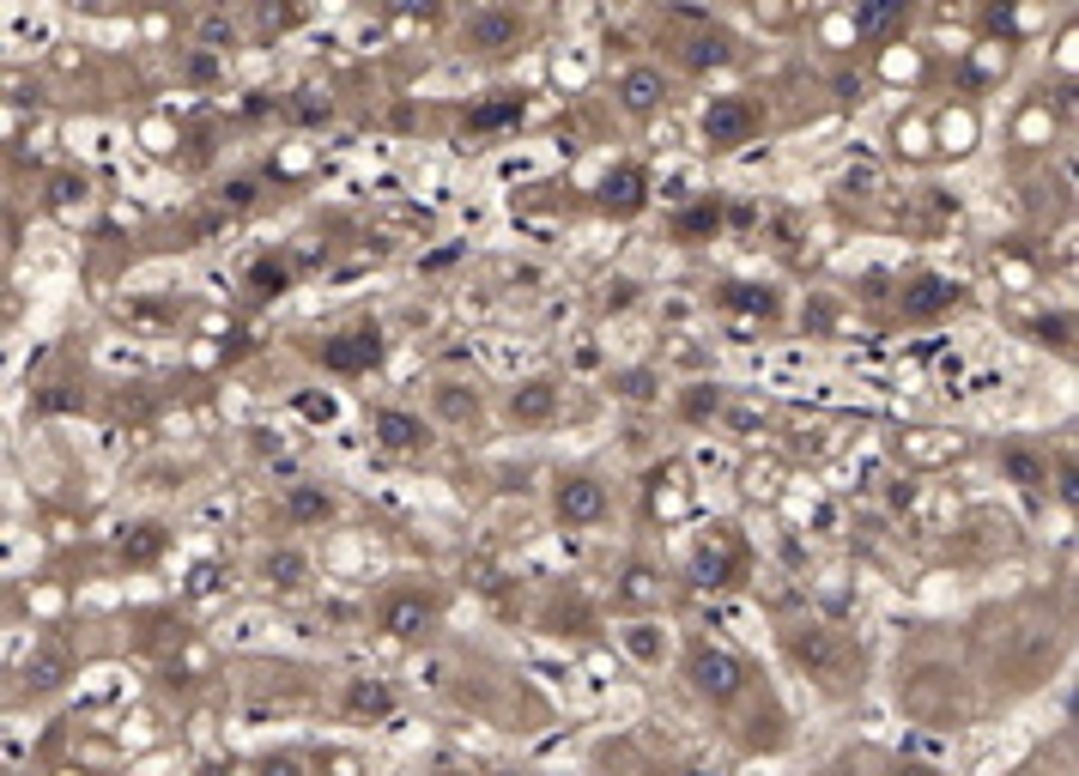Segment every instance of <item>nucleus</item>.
<instances>
[{"label":"nucleus","instance_id":"obj_38","mask_svg":"<svg viewBox=\"0 0 1079 776\" xmlns=\"http://www.w3.org/2000/svg\"><path fill=\"white\" fill-rule=\"evenodd\" d=\"M691 389H698V395L686 401V419H691V425H710V419H722V395H715L710 382H691Z\"/></svg>","mask_w":1079,"mask_h":776},{"label":"nucleus","instance_id":"obj_19","mask_svg":"<svg viewBox=\"0 0 1079 776\" xmlns=\"http://www.w3.org/2000/svg\"><path fill=\"white\" fill-rule=\"evenodd\" d=\"M286 407L298 413L303 425H315V431H340V425H346V401H340L334 389H291Z\"/></svg>","mask_w":1079,"mask_h":776},{"label":"nucleus","instance_id":"obj_43","mask_svg":"<svg viewBox=\"0 0 1079 776\" xmlns=\"http://www.w3.org/2000/svg\"><path fill=\"white\" fill-rule=\"evenodd\" d=\"M31 752V728L25 722H0V758H25Z\"/></svg>","mask_w":1079,"mask_h":776},{"label":"nucleus","instance_id":"obj_24","mask_svg":"<svg viewBox=\"0 0 1079 776\" xmlns=\"http://www.w3.org/2000/svg\"><path fill=\"white\" fill-rule=\"evenodd\" d=\"M0 31H7V43H13V49H43V43L55 37V19H49V13H31V7H19V13L0 19Z\"/></svg>","mask_w":1079,"mask_h":776},{"label":"nucleus","instance_id":"obj_42","mask_svg":"<svg viewBox=\"0 0 1079 776\" xmlns=\"http://www.w3.org/2000/svg\"><path fill=\"white\" fill-rule=\"evenodd\" d=\"M255 195H261V183H255V176H231V183L219 188V200H225V207H237V212H243V207H255Z\"/></svg>","mask_w":1079,"mask_h":776},{"label":"nucleus","instance_id":"obj_7","mask_svg":"<svg viewBox=\"0 0 1079 776\" xmlns=\"http://www.w3.org/2000/svg\"><path fill=\"white\" fill-rule=\"evenodd\" d=\"M612 644L624 649V661L631 668H643V673H662L667 661H674V625L667 618H624L619 632H612Z\"/></svg>","mask_w":1079,"mask_h":776},{"label":"nucleus","instance_id":"obj_16","mask_svg":"<svg viewBox=\"0 0 1079 776\" xmlns=\"http://www.w3.org/2000/svg\"><path fill=\"white\" fill-rule=\"evenodd\" d=\"M473 352H480L492 370L516 377V382L533 377V364H540V346H533V340H509V334H480V340H473Z\"/></svg>","mask_w":1079,"mask_h":776},{"label":"nucleus","instance_id":"obj_8","mask_svg":"<svg viewBox=\"0 0 1079 776\" xmlns=\"http://www.w3.org/2000/svg\"><path fill=\"white\" fill-rule=\"evenodd\" d=\"M255 582H261L267 594H303V589L315 582V558L303 553V546H291V540H279V546H261Z\"/></svg>","mask_w":1079,"mask_h":776},{"label":"nucleus","instance_id":"obj_37","mask_svg":"<svg viewBox=\"0 0 1079 776\" xmlns=\"http://www.w3.org/2000/svg\"><path fill=\"white\" fill-rule=\"evenodd\" d=\"M722 425L741 437H758L765 431V407H746V401H722Z\"/></svg>","mask_w":1079,"mask_h":776},{"label":"nucleus","instance_id":"obj_6","mask_svg":"<svg viewBox=\"0 0 1079 776\" xmlns=\"http://www.w3.org/2000/svg\"><path fill=\"white\" fill-rule=\"evenodd\" d=\"M480 389H473L468 377H437L425 389V419L431 431H468V425H480Z\"/></svg>","mask_w":1079,"mask_h":776},{"label":"nucleus","instance_id":"obj_44","mask_svg":"<svg viewBox=\"0 0 1079 776\" xmlns=\"http://www.w3.org/2000/svg\"><path fill=\"white\" fill-rule=\"evenodd\" d=\"M249 449H255V455H286V437H279V425H255V431H249Z\"/></svg>","mask_w":1079,"mask_h":776},{"label":"nucleus","instance_id":"obj_32","mask_svg":"<svg viewBox=\"0 0 1079 776\" xmlns=\"http://www.w3.org/2000/svg\"><path fill=\"white\" fill-rule=\"evenodd\" d=\"M79 697H85V704H116V697H128V673H122V668L92 673V680L79 685Z\"/></svg>","mask_w":1079,"mask_h":776},{"label":"nucleus","instance_id":"obj_21","mask_svg":"<svg viewBox=\"0 0 1079 776\" xmlns=\"http://www.w3.org/2000/svg\"><path fill=\"white\" fill-rule=\"evenodd\" d=\"M274 637V613H261V606H243V613L219 618V644L225 649H255Z\"/></svg>","mask_w":1079,"mask_h":776},{"label":"nucleus","instance_id":"obj_34","mask_svg":"<svg viewBox=\"0 0 1079 776\" xmlns=\"http://www.w3.org/2000/svg\"><path fill=\"white\" fill-rule=\"evenodd\" d=\"M291 116H298L303 128H322V121H334V104H328V92H315V85H303V92L291 97Z\"/></svg>","mask_w":1079,"mask_h":776},{"label":"nucleus","instance_id":"obj_56","mask_svg":"<svg viewBox=\"0 0 1079 776\" xmlns=\"http://www.w3.org/2000/svg\"><path fill=\"white\" fill-rule=\"evenodd\" d=\"M492 776H521V771H492Z\"/></svg>","mask_w":1079,"mask_h":776},{"label":"nucleus","instance_id":"obj_11","mask_svg":"<svg viewBox=\"0 0 1079 776\" xmlns=\"http://www.w3.org/2000/svg\"><path fill=\"white\" fill-rule=\"evenodd\" d=\"M619 104H624V116H655V109H667V73L655 61H631L619 73Z\"/></svg>","mask_w":1079,"mask_h":776},{"label":"nucleus","instance_id":"obj_54","mask_svg":"<svg viewBox=\"0 0 1079 776\" xmlns=\"http://www.w3.org/2000/svg\"><path fill=\"white\" fill-rule=\"evenodd\" d=\"M559 73H564V80L576 85V80H583V73H588V55H583V49H576V55H564V61H559Z\"/></svg>","mask_w":1079,"mask_h":776},{"label":"nucleus","instance_id":"obj_22","mask_svg":"<svg viewBox=\"0 0 1079 776\" xmlns=\"http://www.w3.org/2000/svg\"><path fill=\"white\" fill-rule=\"evenodd\" d=\"M643 200H650V176L631 171V164H619V171L600 183V207H612V212H631V207H643Z\"/></svg>","mask_w":1079,"mask_h":776},{"label":"nucleus","instance_id":"obj_45","mask_svg":"<svg viewBox=\"0 0 1079 776\" xmlns=\"http://www.w3.org/2000/svg\"><path fill=\"white\" fill-rule=\"evenodd\" d=\"M188 80H225V61H219V55L188 49Z\"/></svg>","mask_w":1079,"mask_h":776},{"label":"nucleus","instance_id":"obj_1","mask_svg":"<svg viewBox=\"0 0 1079 776\" xmlns=\"http://www.w3.org/2000/svg\"><path fill=\"white\" fill-rule=\"evenodd\" d=\"M753 134H758V109L746 104L741 92H722L698 109V140L710 146V152H746Z\"/></svg>","mask_w":1079,"mask_h":776},{"label":"nucleus","instance_id":"obj_17","mask_svg":"<svg viewBox=\"0 0 1079 776\" xmlns=\"http://www.w3.org/2000/svg\"><path fill=\"white\" fill-rule=\"evenodd\" d=\"M328 364L334 370H370V364H382V328H346L340 340H328Z\"/></svg>","mask_w":1079,"mask_h":776},{"label":"nucleus","instance_id":"obj_29","mask_svg":"<svg viewBox=\"0 0 1079 776\" xmlns=\"http://www.w3.org/2000/svg\"><path fill=\"white\" fill-rule=\"evenodd\" d=\"M85 200H92V183H85L79 171L49 176V207H55V212H85Z\"/></svg>","mask_w":1079,"mask_h":776},{"label":"nucleus","instance_id":"obj_53","mask_svg":"<svg viewBox=\"0 0 1079 776\" xmlns=\"http://www.w3.org/2000/svg\"><path fill=\"white\" fill-rule=\"evenodd\" d=\"M225 516H231V498H207L195 510V522H225Z\"/></svg>","mask_w":1079,"mask_h":776},{"label":"nucleus","instance_id":"obj_26","mask_svg":"<svg viewBox=\"0 0 1079 776\" xmlns=\"http://www.w3.org/2000/svg\"><path fill=\"white\" fill-rule=\"evenodd\" d=\"M662 589H667L662 570H650V565H631L619 577V601L624 606H662Z\"/></svg>","mask_w":1079,"mask_h":776},{"label":"nucleus","instance_id":"obj_3","mask_svg":"<svg viewBox=\"0 0 1079 776\" xmlns=\"http://www.w3.org/2000/svg\"><path fill=\"white\" fill-rule=\"evenodd\" d=\"M612 510L607 486H600L595 474H583V467H571V474L552 479V516H559L564 528H600Z\"/></svg>","mask_w":1079,"mask_h":776},{"label":"nucleus","instance_id":"obj_35","mask_svg":"<svg viewBox=\"0 0 1079 776\" xmlns=\"http://www.w3.org/2000/svg\"><path fill=\"white\" fill-rule=\"evenodd\" d=\"M188 279V267L183 262H152V267H140V274H128V291H152V286H183Z\"/></svg>","mask_w":1079,"mask_h":776},{"label":"nucleus","instance_id":"obj_39","mask_svg":"<svg viewBox=\"0 0 1079 776\" xmlns=\"http://www.w3.org/2000/svg\"><path fill=\"white\" fill-rule=\"evenodd\" d=\"M104 364H110V370H146V364H152V352H146V346H134V340H128V346L110 340V346H104Z\"/></svg>","mask_w":1079,"mask_h":776},{"label":"nucleus","instance_id":"obj_5","mask_svg":"<svg viewBox=\"0 0 1079 776\" xmlns=\"http://www.w3.org/2000/svg\"><path fill=\"white\" fill-rule=\"evenodd\" d=\"M521 31H528V19H521L516 7H473V13L461 19V49L497 61V55H509L521 43Z\"/></svg>","mask_w":1079,"mask_h":776},{"label":"nucleus","instance_id":"obj_13","mask_svg":"<svg viewBox=\"0 0 1079 776\" xmlns=\"http://www.w3.org/2000/svg\"><path fill=\"white\" fill-rule=\"evenodd\" d=\"M904 316H916V322H928V316H946L952 303H959V279H946V274H916L910 286H904Z\"/></svg>","mask_w":1079,"mask_h":776},{"label":"nucleus","instance_id":"obj_15","mask_svg":"<svg viewBox=\"0 0 1079 776\" xmlns=\"http://www.w3.org/2000/svg\"><path fill=\"white\" fill-rule=\"evenodd\" d=\"M377 625L389 637H401V644H418V637L437 625V613H431V601H418V594H389L382 613H377Z\"/></svg>","mask_w":1079,"mask_h":776},{"label":"nucleus","instance_id":"obj_41","mask_svg":"<svg viewBox=\"0 0 1079 776\" xmlns=\"http://www.w3.org/2000/svg\"><path fill=\"white\" fill-rule=\"evenodd\" d=\"M734 310H758V316H777V298H770L765 286H734Z\"/></svg>","mask_w":1079,"mask_h":776},{"label":"nucleus","instance_id":"obj_40","mask_svg":"<svg viewBox=\"0 0 1079 776\" xmlns=\"http://www.w3.org/2000/svg\"><path fill=\"white\" fill-rule=\"evenodd\" d=\"M225 589V570L219 565H195L188 570V601H207V594Z\"/></svg>","mask_w":1079,"mask_h":776},{"label":"nucleus","instance_id":"obj_12","mask_svg":"<svg viewBox=\"0 0 1079 776\" xmlns=\"http://www.w3.org/2000/svg\"><path fill=\"white\" fill-rule=\"evenodd\" d=\"M340 710L352 722H394V685L377 680V673H358V680L340 685Z\"/></svg>","mask_w":1079,"mask_h":776},{"label":"nucleus","instance_id":"obj_9","mask_svg":"<svg viewBox=\"0 0 1079 776\" xmlns=\"http://www.w3.org/2000/svg\"><path fill=\"white\" fill-rule=\"evenodd\" d=\"M559 407H564V395L552 377H521V382H509V395H504L509 425H521V431H547L559 419Z\"/></svg>","mask_w":1079,"mask_h":776},{"label":"nucleus","instance_id":"obj_25","mask_svg":"<svg viewBox=\"0 0 1079 776\" xmlns=\"http://www.w3.org/2000/svg\"><path fill=\"white\" fill-rule=\"evenodd\" d=\"M662 389H667V377L655 364H631L619 377V401H631V407H662Z\"/></svg>","mask_w":1079,"mask_h":776},{"label":"nucleus","instance_id":"obj_36","mask_svg":"<svg viewBox=\"0 0 1079 776\" xmlns=\"http://www.w3.org/2000/svg\"><path fill=\"white\" fill-rule=\"evenodd\" d=\"M837 188H843V195H856V200H873L885 188V176L873 171V164H849V171L837 176Z\"/></svg>","mask_w":1079,"mask_h":776},{"label":"nucleus","instance_id":"obj_2","mask_svg":"<svg viewBox=\"0 0 1079 776\" xmlns=\"http://www.w3.org/2000/svg\"><path fill=\"white\" fill-rule=\"evenodd\" d=\"M782 649H789V661L806 673V680H819V685H831L837 673H843V644H837V632L819 625V618L789 625V632H782Z\"/></svg>","mask_w":1079,"mask_h":776},{"label":"nucleus","instance_id":"obj_55","mask_svg":"<svg viewBox=\"0 0 1079 776\" xmlns=\"http://www.w3.org/2000/svg\"><path fill=\"white\" fill-rule=\"evenodd\" d=\"M7 370H13V346H0V382H7Z\"/></svg>","mask_w":1079,"mask_h":776},{"label":"nucleus","instance_id":"obj_10","mask_svg":"<svg viewBox=\"0 0 1079 776\" xmlns=\"http://www.w3.org/2000/svg\"><path fill=\"white\" fill-rule=\"evenodd\" d=\"M370 431H377V449H389V455H401V461L431 455V443H437L431 419H425V413H413V407H382Z\"/></svg>","mask_w":1079,"mask_h":776},{"label":"nucleus","instance_id":"obj_31","mask_svg":"<svg viewBox=\"0 0 1079 776\" xmlns=\"http://www.w3.org/2000/svg\"><path fill=\"white\" fill-rule=\"evenodd\" d=\"M1001 474L1013 479L1019 491H1037V486H1049V474H1043V461H1037V455H1025V449H1007V455H1001Z\"/></svg>","mask_w":1079,"mask_h":776},{"label":"nucleus","instance_id":"obj_23","mask_svg":"<svg viewBox=\"0 0 1079 776\" xmlns=\"http://www.w3.org/2000/svg\"><path fill=\"white\" fill-rule=\"evenodd\" d=\"M195 49L200 55H231L237 49V19L231 13H219V7H207V13H195Z\"/></svg>","mask_w":1079,"mask_h":776},{"label":"nucleus","instance_id":"obj_51","mask_svg":"<svg viewBox=\"0 0 1079 776\" xmlns=\"http://www.w3.org/2000/svg\"><path fill=\"white\" fill-rule=\"evenodd\" d=\"M892 776H946V771H940V764H922V758H897Z\"/></svg>","mask_w":1079,"mask_h":776},{"label":"nucleus","instance_id":"obj_46","mask_svg":"<svg viewBox=\"0 0 1079 776\" xmlns=\"http://www.w3.org/2000/svg\"><path fill=\"white\" fill-rule=\"evenodd\" d=\"M892 13H897V7H856V13H849V25H856V31H880V25H892Z\"/></svg>","mask_w":1079,"mask_h":776},{"label":"nucleus","instance_id":"obj_27","mask_svg":"<svg viewBox=\"0 0 1079 776\" xmlns=\"http://www.w3.org/2000/svg\"><path fill=\"white\" fill-rule=\"evenodd\" d=\"M521 668H528L540 685H552V692H571V685H576L571 661H564V656H552V649H521Z\"/></svg>","mask_w":1079,"mask_h":776},{"label":"nucleus","instance_id":"obj_28","mask_svg":"<svg viewBox=\"0 0 1079 776\" xmlns=\"http://www.w3.org/2000/svg\"><path fill=\"white\" fill-rule=\"evenodd\" d=\"M698 183H703L698 164H667V171L650 183V195H655V200H667V207H679V200H691V188H698Z\"/></svg>","mask_w":1079,"mask_h":776},{"label":"nucleus","instance_id":"obj_14","mask_svg":"<svg viewBox=\"0 0 1079 776\" xmlns=\"http://www.w3.org/2000/svg\"><path fill=\"white\" fill-rule=\"evenodd\" d=\"M552 164H559L552 146H504V152H492L485 176H492V183H528V176H547Z\"/></svg>","mask_w":1079,"mask_h":776},{"label":"nucleus","instance_id":"obj_50","mask_svg":"<svg viewBox=\"0 0 1079 776\" xmlns=\"http://www.w3.org/2000/svg\"><path fill=\"white\" fill-rule=\"evenodd\" d=\"M261 776H303V758H291V752H279V758L261 764Z\"/></svg>","mask_w":1079,"mask_h":776},{"label":"nucleus","instance_id":"obj_47","mask_svg":"<svg viewBox=\"0 0 1079 776\" xmlns=\"http://www.w3.org/2000/svg\"><path fill=\"white\" fill-rule=\"evenodd\" d=\"M571 364H576V370H595V364H600V340H595V334H576Z\"/></svg>","mask_w":1079,"mask_h":776},{"label":"nucleus","instance_id":"obj_52","mask_svg":"<svg viewBox=\"0 0 1079 776\" xmlns=\"http://www.w3.org/2000/svg\"><path fill=\"white\" fill-rule=\"evenodd\" d=\"M13 565H25V540H7V534H0V570H13Z\"/></svg>","mask_w":1079,"mask_h":776},{"label":"nucleus","instance_id":"obj_33","mask_svg":"<svg viewBox=\"0 0 1079 776\" xmlns=\"http://www.w3.org/2000/svg\"><path fill=\"white\" fill-rule=\"evenodd\" d=\"M686 61L691 67H728L734 61V43L722 37V31H715V37H691L686 43Z\"/></svg>","mask_w":1079,"mask_h":776},{"label":"nucleus","instance_id":"obj_20","mask_svg":"<svg viewBox=\"0 0 1079 776\" xmlns=\"http://www.w3.org/2000/svg\"><path fill=\"white\" fill-rule=\"evenodd\" d=\"M67 680H73V656H67V649L43 644V649L25 656V692H61Z\"/></svg>","mask_w":1079,"mask_h":776},{"label":"nucleus","instance_id":"obj_48","mask_svg":"<svg viewBox=\"0 0 1079 776\" xmlns=\"http://www.w3.org/2000/svg\"><path fill=\"white\" fill-rule=\"evenodd\" d=\"M85 152H92V159H110V152H116V134L110 128H85Z\"/></svg>","mask_w":1079,"mask_h":776},{"label":"nucleus","instance_id":"obj_49","mask_svg":"<svg viewBox=\"0 0 1079 776\" xmlns=\"http://www.w3.org/2000/svg\"><path fill=\"white\" fill-rule=\"evenodd\" d=\"M691 231H715V207H698L679 219V238H691Z\"/></svg>","mask_w":1079,"mask_h":776},{"label":"nucleus","instance_id":"obj_30","mask_svg":"<svg viewBox=\"0 0 1079 776\" xmlns=\"http://www.w3.org/2000/svg\"><path fill=\"white\" fill-rule=\"evenodd\" d=\"M691 474H698V479H728L734 474V455L722 443H710V437H698V443H691Z\"/></svg>","mask_w":1079,"mask_h":776},{"label":"nucleus","instance_id":"obj_18","mask_svg":"<svg viewBox=\"0 0 1079 776\" xmlns=\"http://www.w3.org/2000/svg\"><path fill=\"white\" fill-rule=\"evenodd\" d=\"M334 491L328 486H315V479H298V486H286V516H291V528H322V522H334Z\"/></svg>","mask_w":1079,"mask_h":776},{"label":"nucleus","instance_id":"obj_4","mask_svg":"<svg viewBox=\"0 0 1079 776\" xmlns=\"http://www.w3.org/2000/svg\"><path fill=\"white\" fill-rule=\"evenodd\" d=\"M686 680H691V692L710 697V704H734V697L746 692L741 656H728V649H715V644H698L686 656Z\"/></svg>","mask_w":1079,"mask_h":776}]
</instances>
